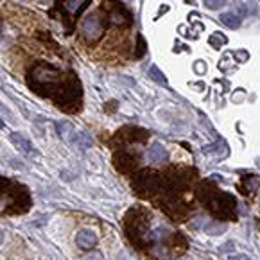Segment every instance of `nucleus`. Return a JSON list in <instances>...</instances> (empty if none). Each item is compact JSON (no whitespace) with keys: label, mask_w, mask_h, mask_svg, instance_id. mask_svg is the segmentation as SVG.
<instances>
[{"label":"nucleus","mask_w":260,"mask_h":260,"mask_svg":"<svg viewBox=\"0 0 260 260\" xmlns=\"http://www.w3.org/2000/svg\"><path fill=\"white\" fill-rule=\"evenodd\" d=\"M81 33H83V36L86 38L88 43H95V41H99V39L103 38L104 22L101 18V15L99 13H92V15L86 16L83 20V24H81Z\"/></svg>","instance_id":"f03ea898"},{"label":"nucleus","mask_w":260,"mask_h":260,"mask_svg":"<svg viewBox=\"0 0 260 260\" xmlns=\"http://www.w3.org/2000/svg\"><path fill=\"white\" fill-rule=\"evenodd\" d=\"M228 39H226V36L219 35V33H216V35H212L210 39H208V43L212 45V47H216V49H219V45H224Z\"/></svg>","instance_id":"f3484780"},{"label":"nucleus","mask_w":260,"mask_h":260,"mask_svg":"<svg viewBox=\"0 0 260 260\" xmlns=\"http://www.w3.org/2000/svg\"><path fill=\"white\" fill-rule=\"evenodd\" d=\"M257 9H259V4H257V2H239V4H237V11L244 16L255 15Z\"/></svg>","instance_id":"ddd939ff"},{"label":"nucleus","mask_w":260,"mask_h":260,"mask_svg":"<svg viewBox=\"0 0 260 260\" xmlns=\"http://www.w3.org/2000/svg\"><path fill=\"white\" fill-rule=\"evenodd\" d=\"M244 185H246V190L244 192H253L257 190L260 186V178L259 176H248L244 180Z\"/></svg>","instance_id":"4468645a"},{"label":"nucleus","mask_w":260,"mask_h":260,"mask_svg":"<svg viewBox=\"0 0 260 260\" xmlns=\"http://www.w3.org/2000/svg\"><path fill=\"white\" fill-rule=\"evenodd\" d=\"M226 223H219V221H212L208 224H205V233L208 235H223L226 231Z\"/></svg>","instance_id":"f8f14e48"},{"label":"nucleus","mask_w":260,"mask_h":260,"mask_svg":"<svg viewBox=\"0 0 260 260\" xmlns=\"http://www.w3.org/2000/svg\"><path fill=\"white\" fill-rule=\"evenodd\" d=\"M230 260H251V259H248V257H242V255H235V257H231Z\"/></svg>","instance_id":"412c9836"},{"label":"nucleus","mask_w":260,"mask_h":260,"mask_svg":"<svg viewBox=\"0 0 260 260\" xmlns=\"http://www.w3.org/2000/svg\"><path fill=\"white\" fill-rule=\"evenodd\" d=\"M110 20H111L113 25H126V24H129V22H131V15H129L126 9H124L122 5H120V7H115V11H111Z\"/></svg>","instance_id":"1a4fd4ad"},{"label":"nucleus","mask_w":260,"mask_h":260,"mask_svg":"<svg viewBox=\"0 0 260 260\" xmlns=\"http://www.w3.org/2000/svg\"><path fill=\"white\" fill-rule=\"evenodd\" d=\"M156 182H158L156 174L146 171V172L137 174V178H135V186H137L138 190H151V188L156 186Z\"/></svg>","instance_id":"39448f33"},{"label":"nucleus","mask_w":260,"mask_h":260,"mask_svg":"<svg viewBox=\"0 0 260 260\" xmlns=\"http://www.w3.org/2000/svg\"><path fill=\"white\" fill-rule=\"evenodd\" d=\"M148 156L151 162H167L169 160V152L167 149L163 148L162 144H152L148 151Z\"/></svg>","instance_id":"6e6552de"},{"label":"nucleus","mask_w":260,"mask_h":260,"mask_svg":"<svg viewBox=\"0 0 260 260\" xmlns=\"http://www.w3.org/2000/svg\"><path fill=\"white\" fill-rule=\"evenodd\" d=\"M11 142L15 144L16 148H18L20 151L24 152V154H31V144H29V140L22 137L20 133H13V135H11Z\"/></svg>","instance_id":"9b49d317"},{"label":"nucleus","mask_w":260,"mask_h":260,"mask_svg":"<svg viewBox=\"0 0 260 260\" xmlns=\"http://www.w3.org/2000/svg\"><path fill=\"white\" fill-rule=\"evenodd\" d=\"M58 131H59V137H63L65 140L70 137V133L74 131V126L69 122H59L58 124Z\"/></svg>","instance_id":"dca6fc26"},{"label":"nucleus","mask_w":260,"mask_h":260,"mask_svg":"<svg viewBox=\"0 0 260 260\" xmlns=\"http://www.w3.org/2000/svg\"><path fill=\"white\" fill-rule=\"evenodd\" d=\"M75 97L81 99V86H79L77 79H69V81H65V83L58 88L56 103H58L59 108L69 110L67 106H69V104H74Z\"/></svg>","instance_id":"7ed1b4c3"},{"label":"nucleus","mask_w":260,"mask_h":260,"mask_svg":"<svg viewBox=\"0 0 260 260\" xmlns=\"http://www.w3.org/2000/svg\"><path fill=\"white\" fill-rule=\"evenodd\" d=\"M233 58H235L239 63H246V61L250 59V54H248V50H235V52H233Z\"/></svg>","instance_id":"6ab92c4d"},{"label":"nucleus","mask_w":260,"mask_h":260,"mask_svg":"<svg viewBox=\"0 0 260 260\" xmlns=\"http://www.w3.org/2000/svg\"><path fill=\"white\" fill-rule=\"evenodd\" d=\"M205 5L208 9H221L226 5V2L224 0H205Z\"/></svg>","instance_id":"a211bd4d"},{"label":"nucleus","mask_w":260,"mask_h":260,"mask_svg":"<svg viewBox=\"0 0 260 260\" xmlns=\"http://www.w3.org/2000/svg\"><path fill=\"white\" fill-rule=\"evenodd\" d=\"M67 142L74 144V146H77L79 149H88L92 148V138L88 137V135H84V133L81 131H72L70 133V137L67 138Z\"/></svg>","instance_id":"0eeeda50"},{"label":"nucleus","mask_w":260,"mask_h":260,"mask_svg":"<svg viewBox=\"0 0 260 260\" xmlns=\"http://www.w3.org/2000/svg\"><path fill=\"white\" fill-rule=\"evenodd\" d=\"M84 260H104V259H103V253H99V251H90V255Z\"/></svg>","instance_id":"aec40b11"},{"label":"nucleus","mask_w":260,"mask_h":260,"mask_svg":"<svg viewBox=\"0 0 260 260\" xmlns=\"http://www.w3.org/2000/svg\"><path fill=\"white\" fill-rule=\"evenodd\" d=\"M75 244H77L81 250L92 251V248H95V244H97V235H95L92 230L79 231L77 237H75Z\"/></svg>","instance_id":"423d86ee"},{"label":"nucleus","mask_w":260,"mask_h":260,"mask_svg":"<svg viewBox=\"0 0 260 260\" xmlns=\"http://www.w3.org/2000/svg\"><path fill=\"white\" fill-rule=\"evenodd\" d=\"M210 208L217 217H230L235 210V199L230 194H219L214 197Z\"/></svg>","instance_id":"20e7f679"},{"label":"nucleus","mask_w":260,"mask_h":260,"mask_svg":"<svg viewBox=\"0 0 260 260\" xmlns=\"http://www.w3.org/2000/svg\"><path fill=\"white\" fill-rule=\"evenodd\" d=\"M196 70H197V72H199V74H201L203 70H206V69H203V67H201V63H196Z\"/></svg>","instance_id":"4be33fe9"},{"label":"nucleus","mask_w":260,"mask_h":260,"mask_svg":"<svg viewBox=\"0 0 260 260\" xmlns=\"http://www.w3.org/2000/svg\"><path fill=\"white\" fill-rule=\"evenodd\" d=\"M219 18H221V22L226 25V27H228V29H239V27H241V24H242L241 16L235 15L233 11H231V13H223Z\"/></svg>","instance_id":"9d476101"},{"label":"nucleus","mask_w":260,"mask_h":260,"mask_svg":"<svg viewBox=\"0 0 260 260\" xmlns=\"http://www.w3.org/2000/svg\"><path fill=\"white\" fill-rule=\"evenodd\" d=\"M31 77H33V83L35 86H45V88H50L54 86L59 81V70L54 69L52 65L49 63H38L31 72Z\"/></svg>","instance_id":"f257e3e1"},{"label":"nucleus","mask_w":260,"mask_h":260,"mask_svg":"<svg viewBox=\"0 0 260 260\" xmlns=\"http://www.w3.org/2000/svg\"><path fill=\"white\" fill-rule=\"evenodd\" d=\"M149 75H151V77L154 79L156 83H160V84H167V79H165L163 72H160V70H158V67H154V65H152L151 69H149Z\"/></svg>","instance_id":"2eb2a0df"}]
</instances>
